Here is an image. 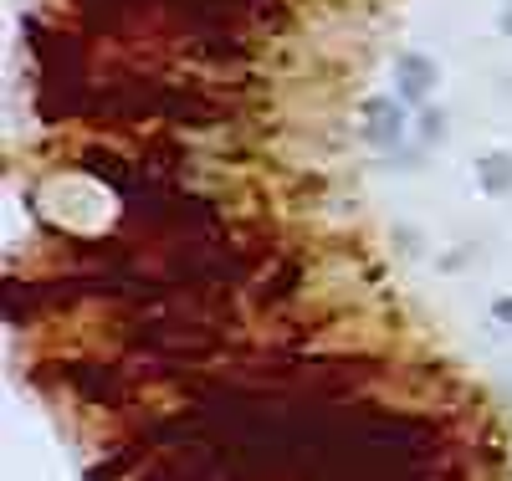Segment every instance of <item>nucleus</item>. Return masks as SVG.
Wrapping results in <instances>:
<instances>
[{
    "label": "nucleus",
    "mask_w": 512,
    "mask_h": 481,
    "mask_svg": "<svg viewBox=\"0 0 512 481\" xmlns=\"http://www.w3.org/2000/svg\"><path fill=\"white\" fill-rule=\"evenodd\" d=\"M364 139L374 144V149H395L400 139H405V108L400 103H390V98H374L369 108H364Z\"/></svg>",
    "instance_id": "nucleus-2"
},
{
    "label": "nucleus",
    "mask_w": 512,
    "mask_h": 481,
    "mask_svg": "<svg viewBox=\"0 0 512 481\" xmlns=\"http://www.w3.org/2000/svg\"><path fill=\"white\" fill-rule=\"evenodd\" d=\"M436 77H441V67L425 52H405L395 62V93H400V103H431Z\"/></svg>",
    "instance_id": "nucleus-1"
},
{
    "label": "nucleus",
    "mask_w": 512,
    "mask_h": 481,
    "mask_svg": "<svg viewBox=\"0 0 512 481\" xmlns=\"http://www.w3.org/2000/svg\"><path fill=\"white\" fill-rule=\"evenodd\" d=\"M502 31L512 36V0H507V6H502Z\"/></svg>",
    "instance_id": "nucleus-6"
},
{
    "label": "nucleus",
    "mask_w": 512,
    "mask_h": 481,
    "mask_svg": "<svg viewBox=\"0 0 512 481\" xmlns=\"http://www.w3.org/2000/svg\"><path fill=\"white\" fill-rule=\"evenodd\" d=\"M492 313H497L502 323H512V297H497V302H492Z\"/></svg>",
    "instance_id": "nucleus-5"
},
{
    "label": "nucleus",
    "mask_w": 512,
    "mask_h": 481,
    "mask_svg": "<svg viewBox=\"0 0 512 481\" xmlns=\"http://www.w3.org/2000/svg\"><path fill=\"white\" fill-rule=\"evenodd\" d=\"M477 185H482V195H492V200L512 195V154H507V149L482 154V164H477Z\"/></svg>",
    "instance_id": "nucleus-3"
},
{
    "label": "nucleus",
    "mask_w": 512,
    "mask_h": 481,
    "mask_svg": "<svg viewBox=\"0 0 512 481\" xmlns=\"http://www.w3.org/2000/svg\"><path fill=\"white\" fill-rule=\"evenodd\" d=\"M415 134H420V144H441V139H446V113H441V108H425Z\"/></svg>",
    "instance_id": "nucleus-4"
}]
</instances>
